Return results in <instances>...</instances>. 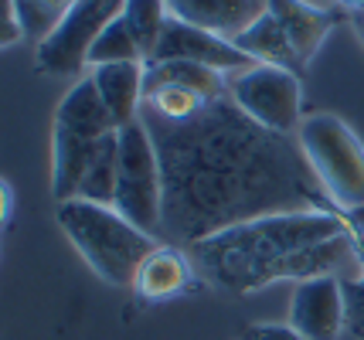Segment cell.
Segmentation results:
<instances>
[{
  "label": "cell",
  "mask_w": 364,
  "mask_h": 340,
  "mask_svg": "<svg viewBox=\"0 0 364 340\" xmlns=\"http://www.w3.org/2000/svg\"><path fill=\"white\" fill-rule=\"evenodd\" d=\"M140 119L164 170V238L171 245H198L269 214L337 211L303 146L259 126L232 96L177 123L146 113Z\"/></svg>",
  "instance_id": "1"
},
{
  "label": "cell",
  "mask_w": 364,
  "mask_h": 340,
  "mask_svg": "<svg viewBox=\"0 0 364 340\" xmlns=\"http://www.w3.org/2000/svg\"><path fill=\"white\" fill-rule=\"evenodd\" d=\"M191 259L201 273L228 292H259L296 279L333 275L354 283L364 275V248L344 211H300V214H269L205 242L191 245Z\"/></svg>",
  "instance_id": "2"
},
{
  "label": "cell",
  "mask_w": 364,
  "mask_h": 340,
  "mask_svg": "<svg viewBox=\"0 0 364 340\" xmlns=\"http://www.w3.org/2000/svg\"><path fill=\"white\" fill-rule=\"evenodd\" d=\"M58 225L85 256L92 273L106 279L109 286H136L140 265L157 248L154 235L136 228L116 208L92 204L82 197L58 204Z\"/></svg>",
  "instance_id": "3"
},
{
  "label": "cell",
  "mask_w": 364,
  "mask_h": 340,
  "mask_svg": "<svg viewBox=\"0 0 364 340\" xmlns=\"http://www.w3.org/2000/svg\"><path fill=\"white\" fill-rule=\"evenodd\" d=\"M116 130L119 126L109 116L106 102L99 99V89L89 75L65 92L62 106L55 113V140H51V157H55L51 194L58 204L79 197V187L89 174V167Z\"/></svg>",
  "instance_id": "4"
},
{
  "label": "cell",
  "mask_w": 364,
  "mask_h": 340,
  "mask_svg": "<svg viewBox=\"0 0 364 340\" xmlns=\"http://www.w3.org/2000/svg\"><path fill=\"white\" fill-rule=\"evenodd\" d=\"M306 160L333 208H364V146L341 116L314 113L296 130Z\"/></svg>",
  "instance_id": "5"
},
{
  "label": "cell",
  "mask_w": 364,
  "mask_h": 340,
  "mask_svg": "<svg viewBox=\"0 0 364 340\" xmlns=\"http://www.w3.org/2000/svg\"><path fill=\"white\" fill-rule=\"evenodd\" d=\"M112 208L146 235H164V170L143 119L119 126V180Z\"/></svg>",
  "instance_id": "6"
},
{
  "label": "cell",
  "mask_w": 364,
  "mask_h": 340,
  "mask_svg": "<svg viewBox=\"0 0 364 340\" xmlns=\"http://www.w3.org/2000/svg\"><path fill=\"white\" fill-rule=\"evenodd\" d=\"M127 0H79L62 24L48 34L45 41H38L34 65L45 75H68L79 79L89 68V51L99 41V34L109 28L116 17H123Z\"/></svg>",
  "instance_id": "7"
},
{
  "label": "cell",
  "mask_w": 364,
  "mask_h": 340,
  "mask_svg": "<svg viewBox=\"0 0 364 340\" xmlns=\"http://www.w3.org/2000/svg\"><path fill=\"white\" fill-rule=\"evenodd\" d=\"M228 92L238 109L249 119H255L259 126L272 133H286V136L300 130L303 85L296 72H286L276 65H255L249 72H235L228 79Z\"/></svg>",
  "instance_id": "8"
},
{
  "label": "cell",
  "mask_w": 364,
  "mask_h": 340,
  "mask_svg": "<svg viewBox=\"0 0 364 340\" xmlns=\"http://www.w3.org/2000/svg\"><path fill=\"white\" fill-rule=\"evenodd\" d=\"M154 62H198V65L218 68L225 75L255 68L252 58L245 51H238L232 41H225L218 34L198 31V28H191L184 21H174V17L167 21V31H164L157 51L146 65H154Z\"/></svg>",
  "instance_id": "9"
},
{
  "label": "cell",
  "mask_w": 364,
  "mask_h": 340,
  "mask_svg": "<svg viewBox=\"0 0 364 340\" xmlns=\"http://www.w3.org/2000/svg\"><path fill=\"white\" fill-rule=\"evenodd\" d=\"M289 327L306 340H337L348 327V300L344 283L333 275L306 279L296 286L289 303Z\"/></svg>",
  "instance_id": "10"
},
{
  "label": "cell",
  "mask_w": 364,
  "mask_h": 340,
  "mask_svg": "<svg viewBox=\"0 0 364 340\" xmlns=\"http://www.w3.org/2000/svg\"><path fill=\"white\" fill-rule=\"evenodd\" d=\"M164 4L174 21L218 34L225 41H235L238 34L249 31L269 11V0H164Z\"/></svg>",
  "instance_id": "11"
},
{
  "label": "cell",
  "mask_w": 364,
  "mask_h": 340,
  "mask_svg": "<svg viewBox=\"0 0 364 340\" xmlns=\"http://www.w3.org/2000/svg\"><path fill=\"white\" fill-rule=\"evenodd\" d=\"M269 11L279 17L286 38L293 41V51L300 58V65L306 68L314 62V55L323 48L327 34L333 31L337 24V14L333 11H323V7H314L306 0H269Z\"/></svg>",
  "instance_id": "12"
},
{
  "label": "cell",
  "mask_w": 364,
  "mask_h": 340,
  "mask_svg": "<svg viewBox=\"0 0 364 340\" xmlns=\"http://www.w3.org/2000/svg\"><path fill=\"white\" fill-rule=\"evenodd\" d=\"M89 79L99 89V99L106 102L116 126H127L140 119L143 85H146V65L143 62H116V65H99L89 72Z\"/></svg>",
  "instance_id": "13"
},
{
  "label": "cell",
  "mask_w": 364,
  "mask_h": 340,
  "mask_svg": "<svg viewBox=\"0 0 364 340\" xmlns=\"http://www.w3.org/2000/svg\"><path fill=\"white\" fill-rule=\"evenodd\" d=\"M194 283V259L181 252V245H157L146 262L140 265L136 286L143 300L160 303V300H174Z\"/></svg>",
  "instance_id": "14"
},
{
  "label": "cell",
  "mask_w": 364,
  "mask_h": 340,
  "mask_svg": "<svg viewBox=\"0 0 364 340\" xmlns=\"http://www.w3.org/2000/svg\"><path fill=\"white\" fill-rule=\"evenodd\" d=\"M232 45L238 51H245L255 65H276V68H286V72H296V75L303 72L300 58L293 51V41L286 38L283 24H279V17L272 14V11H266L249 31L238 34Z\"/></svg>",
  "instance_id": "15"
},
{
  "label": "cell",
  "mask_w": 364,
  "mask_h": 340,
  "mask_svg": "<svg viewBox=\"0 0 364 340\" xmlns=\"http://www.w3.org/2000/svg\"><path fill=\"white\" fill-rule=\"evenodd\" d=\"M116 180H119V130L102 143L99 157L92 160L89 174L82 180L79 197L82 201H92V204L112 208V204H116Z\"/></svg>",
  "instance_id": "16"
},
{
  "label": "cell",
  "mask_w": 364,
  "mask_h": 340,
  "mask_svg": "<svg viewBox=\"0 0 364 340\" xmlns=\"http://www.w3.org/2000/svg\"><path fill=\"white\" fill-rule=\"evenodd\" d=\"M123 21L129 24V31H133L136 45H140L143 62H150L160 45V38H164V31H167V21H171L167 4L164 0H127Z\"/></svg>",
  "instance_id": "17"
},
{
  "label": "cell",
  "mask_w": 364,
  "mask_h": 340,
  "mask_svg": "<svg viewBox=\"0 0 364 340\" xmlns=\"http://www.w3.org/2000/svg\"><path fill=\"white\" fill-rule=\"evenodd\" d=\"M116 62H143V51L123 17H116L109 28L99 34V41H95L92 51H89V68L116 65ZM143 65H146V62H143Z\"/></svg>",
  "instance_id": "18"
},
{
  "label": "cell",
  "mask_w": 364,
  "mask_h": 340,
  "mask_svg": "<svg viewBox=\"0 0 364 340\" xmlns=\"http://www.w3.org/2000/svg\"><path fill=\"white\" fill-rule=\"evenodd\" d=\"M14 4H17V11H21V21H24L28 38L45 41L79 0H14Z\"/></svg>",
  "instance_id": "19"
},
{
  "label": "cell",
  "mask_w": 364,
  "mask_h": 340,
  "mask_svg": "<svg viewBox=\"0 0 364 340\" xmlns=\"http://www.w3.org/2000/svg\"><path fill=\"white\" fill-rule=\"evenodd\" d=\"M24 38H28V31H24L17 4L14 0H0V48H14Z\"/></svg>",
  "instance_id": "20"
},
{
  "label": "cell",
  "mask_w": 364,
  "mask_h": 340,
  "mask_svg": "<svg viewBox=\"0 0 364 340\" xmlns=\"http://www.w3.org/2000/svg\"><path fill=\"white\" fill-rule=\"evenodd\" d=\"M344 300H348V327L364 340V275L344 283Z\"/></svg>",
  "instance_id": "21"
},
{
  "label": "cell",
  "mask_w": 364,
  "mask_h": 340,
  "mask_svg": "<svg viewBox=\"0 0 364 340\" xmlns=\"http://www.w3.org/2000/svg\"><path fill=\"white\" fill-rule=\"evenodd\" d=\"M242 340H306L300 330H293L289 324H252L242 330Z\"/></svg>",
  "instance_id": "22"
},
{
  "label": "cell",
  "mask_w": 364,
  "mask_h": 340,
  "mask_svg": "<svg viewBox=\"0 0 364 340\" xmlns=\"http://www.w3.org/2000/svg\"><path fill=\"white\" fill-rule=\"evenodd\" d=\"M0 191H4V211L0 214H4V225H11V214H14V187H11V180H4Z\"/></svg>",
  "instance_id": "23"
},
{
  "label": "cell",
  "mask_w": 364,
  "mask_h": 340,
  "mask_svg": "<svg viewBox=\"0 0 364 340\" xmlns=\"http://www.w3.org/2000/svg\"><path fill=\"white\" fill-rule=\"evenodd\" d=\"M344 14H348L350 28H354V31H358V38H361V41H364V7H348V11H344Z\"/></svg>",
  "instance_id": "24"
},
{
  "label": "cell",
  "mask_w": 364,
  "mask_h": 340,
  "mask_svg": "<svg viewBox=\"0 0 364 340\" xmlns=\"http://www.w3.org/2000/svg\"><path fill=\"white\" fill-rule=\"evenodd\" d=\"M348 7H364V0H344V11Z\"/></svg>",
  "instance_id": "25"
},
{
  "label": "cell",
  "mask_w": 364,
  "mask_h": 340,
  "mask_svg": "<svg viewBox=\"0 0 364 340\" xmlns=\"http://www.w3.org/2000/svg\"><path fill=\"white\" fill-rule=\"evenodd\" d=\"M341 4H344V0H341Z\"/></svg>",
  "instance_id": "26"
}]
</instances>
